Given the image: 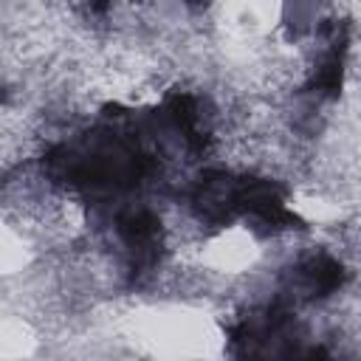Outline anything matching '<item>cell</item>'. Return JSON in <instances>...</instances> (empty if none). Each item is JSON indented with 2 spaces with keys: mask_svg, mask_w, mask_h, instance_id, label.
<instances>
[{
  "mask_svg": "<svg viewBox=\"0 0 361 361\" xmlns=\"http://www.w3.org/2000/svg\"><path fill=\"white\" fill-rule=\"evenodd\" d=\"M197 257H200V265L209 268L212 274L240 276L259 262L262 245L248 226H223L220 231L203 240Z\"/></svg>",
  "mask_w": 361,
  "mask_h": 361,
  "instance_id": "obj_1",
  "label": "cell"
},
{
  "mask_svg": "<svg viewBox=\"0 0 361 361\" xmlns=\"http://www.w3.org/2000/svg\"><path fill=\"white\" fill-rule=\"evenodd\" d=\"M31 240L20 226L0 220V276H14L31 262Z\"/></svg>",
  "mask_w": 361,
  "mask_h": 361,
  "instance_id": "obj_2",
  "label": "cell"
}]
</instances>
